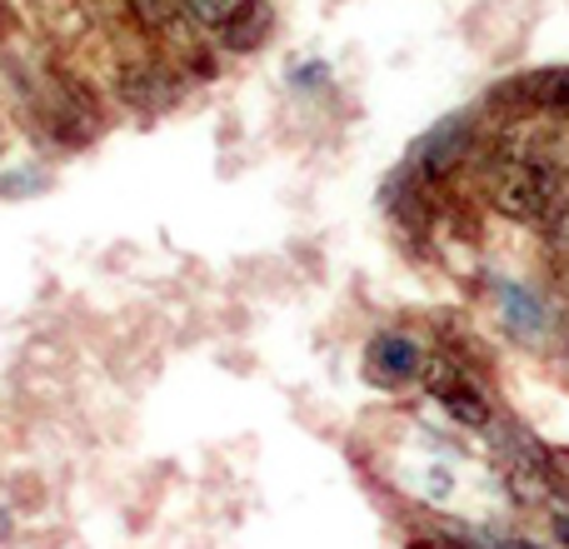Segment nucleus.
I'll list each match as a JSON object with an SVG mask.
<instances>
[{
  "label": "nucleus",
  "mask_w": 569,
  "mask_h": 549,
  "mask_svg": "<svg viewBox=\"0 0 569 549\" xmlns=\"http://www.w3.org/2000/svg\"><path fill=\"white\" fill-rule=\"evenodd\" d=\"M180 10H186L190 26L206 30V36L220 40L226 50L266 46L270 26H276L266 0H180Z\"/></svg>",
  "instance_id": "nucleus-1"
},
{
  "label": "nucleus",
  "mask_w": 569,
  "mask_h": 549,
  "mask_svg": "<svg viewBox=\"0 0 569 549\" xmlns=\"http://www.w3.org/2000/svg\"><path fill=\"white\" fill-rule=\"evenodd\" d=\"M495 210L510 220H520V226H550L555 216H560V186H555V176L545 166H535V160H510V166L495 176Z\"/></svg>",
  "instance_id": "nucleus-2"
},
{
  "label": "nucleus",
  "mask_w": 569,
  "mask_h": 549,
  "mask_svg": "<svg viewBox=\"0 0 569 549\" xmlns=\"http://www.w3.org/2000/svg\"><path fill=\"white\" fill-rule=\"evenodd\" d=\"M425 390H430V400L440 405L445 415H450L455 425H465V430H485L490 425V400H485V390L475 385V375H465V365H455L450 355H440V360H425Z\"/></svg>",
  "instance_id": "nucleus-3"
},
{
  "label": "nucleus",
  "mask_w": 569,
  "mask_h": 549,
  "mask_svg": "<svg viewBox=\"0 0 569 549\" xmlns=\"http://www.w3.org/2000/svg\"><path fill=\"white\" fill-rule=\"evenodd\" d=\"M20 10H26L30 30L50 46L76 50L96 40V6L90 0H20Z\"/></svg>",
  "instance_id": "nucleus-4"
},
{
  "label": "nucleus",
  "mask_w": 569,
  "mask_h": 549,
  "mask_svg": "<svg viewBox=\"0 0 569 549\" xmlns=\"http://www.w3.org/2000/svg\"><path fill=\"white\" fill-rule=\"evenodd\" d=\"M365 360H370L375 380H385V385H405V380H415V375L425 370L420 350H415L405 335H375L370 350H365Z\"/></svg>",
  "instance_id": "nucleus-5"
},
{
  "label": "nucleus",
  "mask_w": 569,
  "mask_h": 549,
  "mask_svg": "<svg viewBox=\"0 0 569 549\" xmlns=\"http://www.w3.org/2000/svg\"><path fill=\"white\" fill-rule=\"evenodd\" d=\"M530 96L545 100V106H555V110H569V66L540 70V76L530 80Z\"/></svg>",
  "instance_id": "nucleus-6"
},
{
  "label": "nucleus",
  "mask_w": 569,
  "mask_h": 549,
  "mask_svg": "<svg viewBox=\"0 0 569 549\" xmlns=\"http://www.w3.org/2000/svg\"><path fill=\"white\" fill-rule=\"evenodd\" d=\"M545 475H550V485L569 490V445H545Z\"/></svg>",
  "instance_id": "nucleus-7"
},
{
  "label": "nucleus",
  "mask_w": 569,
  "mask_h": 549,
  "mask_svg": "<svg viewBox=\"0 0 569 549\" xmlns=\"http://www.w3.org/2000/svg\"><path fill=\"white\" fill-rule=\"evenodd\" d=\"M405 549H480V545L460 540V535H410Z\"/></svg>",
  "instance_id": "nucleus-8"
},
{
  "label": "nucleus",
  "mask_w": 569,
  "mask_h": 549,
  "mask_svg": "<svg viewBox=\"0 0 569 549\" xmlns=\"http://www.w3.org/2000/svg\"><path fill=\"white\" fill-rule=\"evenodd\" d=\"M16 26V10H10V0H0V30Z\"/></svg>",
  "instance_id": "nucleus-9"
}]
</instances>
